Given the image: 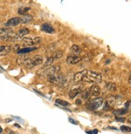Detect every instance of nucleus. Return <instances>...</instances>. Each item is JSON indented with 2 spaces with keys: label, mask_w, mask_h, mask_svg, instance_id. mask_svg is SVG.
Returning a JSON list of instances; mask_svg holds the SVG:
<instances>
[{
  "label": "nucleus",
  "mask_w": 131,
  "mask_h": 134,
  "mask_svg": "<svg viewBox=\"0 0 131 134\" xmlns=\"http://www.w3.org/2000/svg\"><path fill=\"white\" fill-rule=\"evenodd\" d=\"M101 80L102 76L98 72L85 69L76 73L74 76V78H73V81L76 83L84 81L88 83L98 84L101 82Z\"/></svg>",
  "instance_id": "nucleus-1"
},
{
  "label": "nucleus",
  "mask_w": 131,
  "mask_h": 134,
  "mask_svg": "<svg viewBox=\"0 0 131 134\" xmlns=\"http://www.w3.org/2000/svg\"><path fill=\"white\" fill-rule=\"evenodd\" d=\"M103 102L104 100L101 97H97L92 100H88L85 104V107L91 111H95L98 109L100 107H101V105L103 104Z\"/></svg>",
  "instance_id": "nucleus-2"
},
{
  "label": "nucleus",
  "mask_w": 131,
  "mask_h": 134,
  "mask_svg": "<svg viewBox=\"0 0 131 134\" xmlns=\"http://www.w3.org/2000/svg\"><path fill=\"white\" fill-rule=\"evenodd\" d=\"M42 42L40 37H24L21 40V45L24 47H32V46L40 44Z\"/></svg>",
  "instance_id": "nucleus-3"
},
{
  "label": "nucleus",
  "mask_w": 131,
  "mask_h": 134,
  "mask_svg": "<svg viewBox=\"0 0 131 134\" xmlns=\"http://www.w3.org/2000/svg\"><path fill=\"white\" fill-rule=\"evenodd\" d=\"M43 62H44L43 56H41L40 55H36L34 57H32V58H29L28 61L26 62V64H24V66L26 68H29V69H31V68H32L34 67L42 64Z\"/></svg>",
  "instance_id": "nucleus-4"
},
{
  "label": "nucleus",
  "mask_w": 131,
  "mask_h": 134,
  "mask_svg": "<svg viewBox=\"0 0 131 134\" xmlns=\"http://www.w3.org/2000/svg\"><path fill=\"white\" fill-rule=\"evenodd\" d=\"M60 72V65H55V66H49L48 68H44L43 69L38 72V74L44 76H48L51 74H56Z\"/></svg>",
  "instance_id": "nucleus-5"
},
{
  "label": "nucleus",
  "mask_w": 131,
  "mask_h": 134,
  "mask_svg": "<svg viewBox=\"0 0 131 134\" xmlns=\"http://www.w3.org/2000/svg\"><path fill=\"white\" fill-rule=\"evenodd\" d=\"M15 33L9 29H1L0 30V40L14 41Z\"/></svg>",
  "instance_id": "nucleus-6"
},
{
  "label": "nucleus",
  "mask_w": 131,
  "mask_h": 134,
  "mask_svg": "<svg viewBox=\"0 0 131 134\" xmlns=\"http://www.w3.org/2000/svg\"><path fill=\"white\" fill-rule=\"evenodd\" d=\"M82 60V58L80 57L79 55H75V54H72V55H69L67 58H66V62L68 64H78L79 62H80Z\"/></svg>",
  "instance_id": "nucleus-7"
},
{
  "label": "nucleus",
  "mask_w": 131,
  "mask_h": 134,
  "mask_svg": "<svg viewBox=\"0 0 131 134\" xmlns=\"http://www.w3.org/2000/svg\"><path fill=\"white\" fill-rule=\"evenodd\" d=\"M30 32V30L28 28H22L19 30V32L15 34V36H14V41L19 40V39H21V38H24V36L28 35Z\"/></svg>",
  "instance_id": "nucleus-8"
},
{
  "label": "nucleus",
  "mask_w": 131,
  "mask_h": 134,
  "mask_svg": "<svg viewBox=\"0 0 131 134\" xmlns=\"http://www.w3.org/2000/svg\"><path fill=\"white\" fill-rule=\"evenodd\" d=\"M12 48L10 45H1L0 46V57L8 55L11 52Z\"/></svg>",
  "instance_id": "nucleus-9"
},
{
  "label": "nucleus",
  "mask_w": 131,
  "mask_h": 134,
  "mask_svg": "<svg viewBox=\"0 0 131 134\" xmlns=\"http://www.w3.org/2000/svg\"><path fill=\"white\" fill-rule=\"evenodd\" d=\"M89 92H90V94H91L92 96L97 97L100 95V92H101V88H100V87L98 85L93 84L92 87H90Z\"/></svg>",
  "instance_id": "nucleus-10"
},
{
  "label": "nucleus",
  "mask_w": 131,
  "mask_h": 134,
  "mask_svg": "<svg viewBox=\"0 0 131 134\" xmlns=\"http://www.w3.org/2000/svg\"><path fill=\"white\" fill-rule=\"evenodd\" d=\"M21 24V18H18V17H15V18H11L7 21V26H17L19 24Z\"/></svg>",
  "instance_id": "nucleus-11"
},
{
  "label": "nucleus",
  "mask_w": 131,
  "mask_h": 134,
  "mask_svg": "<svg viewBox=\"0 0 131 134\" xmlns=\"http://www.w3.org/2000/svg\"><path fill=\"white\" fill-rule=\"evenodd\" d=\"M37 50V48L36 47H25L24 48H21L20 50H18L17 53L19 55H21V54H28L29 52H32L33 51H36Z\"/></svg>",
  "instance_id": "nucleus-12"
},
{
  "label": "nucleus",
  "mask_w": 131,
  "mask_h": 134,
  "mask_svg": "<svg viewBox=\"0 0 131 134\" xmlns=\"http://www.w3.org/2000/svg\"><path fill=\"white\" fill-rule=\"evenodd\" d=\"M41 30H43V32H47V33H49V34L55 33V29H54L49 24H47V22H46V24H44L43 25H42Z\"/></svg>",
  "instance_id": "nucleus-13"
},
{
  "label": "nucleus",
  "mask_w": 131,
  "mask_h": 134,
  "mask_svg": "<svg viewBox=\"0 0 131 134\" xmlns=\"http://www.w3.org/2000/svg\"><path fill=\"white\" fill-rule=\"evenodd\" d=\"M81 92V90H80V88H73L69 92V97L71 99H74L76 96H77L79 94H80Z\"/></svg>",
  "instance_id": "nucleus-14"
},
{
  "label": "nucleus",
  "mask_w": 131,
  "mask_h": 134,
  "mask_svg": "<svg viewBox=\"0 0 131 134\" xmlns=\"http://www.w3.org/2000/svg\"><path fill=\"white\" fill-rule=\"evenodd\" d=\"M30 58L29 56H26L25 54H21V56H20L17 58L16 60V62L18 64H20V65H24V64H26V62L28 61V60Z\"/></svg>",
  "instance_id": "nucleus-15"
},
{
  "label": "nucleus",
  "mask_w": 131,
  "mask_h": 134,
  "mask_svg": "<svg viewBox=\"0 0 131 134\" xmlns=\"http://www.w3.org/2000/svg\"><path fill=\"white\" fill-rule=\"evenodd\" d=\"M70 50L72 54H75V55H80V52H81V48H80L78 45H72Z\"/></svg>",
  "instance_id": "nucleus-16"
},
{
  "label": "nucleus",
  "mask_w": 131,
  "mask_h": 134,
  "mask_svg": "<svg viewBox=\"0 0 131 134\" xmlns=\"http://www.w3.org/2000/svg\"><path fill=\"white\" fill-rule=\"evenodd\" d=\"M81 96H82V99L84 100H89V98L91 96L89 89H86V90H84L83 92H81Z\"/></svg>",
  "instance_id": "nucleus-17"
},
{
  "label": "nucleus",
  "mask_w": 131,
  "mask_h": 134,
  "mask_svg": "<svg viewBox=\"0 0 131 134\" xmlns=\"http://www.w3.org/2000/svg\"><path fill=\"white\" fill-rule=\"evenodd\" d=\"M56 103L57 104H59L60 106H62V107H68V106H70V103H68V101L66 100H60V99H57L56 100Z\"/></svg>",
  "instance_id": "nucleus-18"
},
{
  "label": "nucleus",
  "mask_w": 131,
  "mask_h": 134,
  "mask_svg": "<svg viewBox=\"0 0 131 134\" xmlns=\"http://www.w3.org/2000/svg\"><path fill=\"white\" fill-rule=\"evenodd\" d=\"M32 20V17L31 15H24L21 18V24H28V22H31Z\"/></svg>",
  "instance_id": "nucleus-19"
},
{
  "label": "nucleus",
  "mask_w": 131,
  "mask_h": 134,
  "mask_svg": "<svg viewBox=\"0 0 131 134\" xmlns=\"http://www.w3.org/2000/svg\"><path fill=\"white\" fill-rule=\"evenodd\" d=\"M62 56H63V52H62V51H60V50H58V51H56V52L53 54V56H52L54 60H59V59H60Z\"/></svg>",
  "instance_id": "nucleus-20"
},
{
  "label": "nucleus",
  "mask_w": 131,
  "mask_h": 134,
  "mask_svg": "<svg viewBox=\"0 0 131 134\" xmlns=\"http://www.w3.org/2000/svg\"><path fill=\"white\" fill-rule=\"evenodd\" d=\"M126 112H128V111L125 108H121V109H117L113 111V113L117 116H122V115H125Z\"/></svg>",
  "instance_id": "nucleus-21"
},
{
  "label": "nucleus",
  "mask_w": 131,
  "mask_h": 134,
  "mask_svg": "<svg viewBox=\"0 0 131 134\" xmlns=\"http://www.w3.org/2000/svg\"><path fill=\"white\" fill-rule=\"evenodd\" d=\"M54 61H55V60H54L52 56L48 57V58L47 59V61H46V62L44 63V68H48L49 66H51V65L53 64Z\"/></svg>",
  "instance_id": "nucleus-22"
},
{
  "label": "nucleus",
  "mask_w": 131,
  "mask_h": 134,
  "mask_svg": "<svg viewBox=\"0 0 131 134\" xmlns=\"http://www.w3.org/2000/svg\"><path fill=\"white\" fill-rule=\"evenodd\" d=\"M106 89H108L110 92H114V91H116L117 87H116V85L114 84L109 83V84H106Z\"/></svg>",
  "instance_id": "nucleus-23"
},
{
  "label": "nucleus",
  "mask_w": 131,
  "mask_h": 134,
  "mask_svg": "<svg viewBox=\"0 0 131 134\" xmlns=\"http://www.w3.org/2000/svg\"><path fill=\"white\" fill-rule=\"evenodd\" d=\"M30 10H31L30 7H21V8L19 9L18 13L20 14H26Z\"/></svg>",
  "instance_id": "nucleus-24"
},
{
  "label": "nucleus",
  "mask_w": 131,
  "mask_h": 134,
  "mask_svg": "<svg viewBox=\"0 0 131 134\" xmlns=\"http://www.w3.org/2000/svg\"><path fill=\"white\" fill-rule=\"evenodd\" d=\"M121 130L123 132H131V128L129 127V126H125V125H122L121 126Z\"/></svg>",
  "instance_id": "nucleus-25"
},
{
  "label": "nucleus",
  "mask_w": 131,
  "mask_h": 134,
  "mask_svg": "<svg viewBox=\"0 0 131 134\" xmlns=\"http://www.w3.org/2000/svg\"><path fill=\"white\" fill-rule=\"evenodd\" d=\"M125 108L127 109V111H131V100L130 101H127L125 103Z\"/></svg>",
  "instance_id": "nucleus-26"
},
{
  "label": "nucleus",
  "mask_w": 131,
  "mask_h": 134,
  "mask_svg": "<svg viewBox=\"0 0 131 134\" xmlns=\"http://www.w3.org/2000/svg\"><path fill=\"white\" fill-rule=\"evenodd\" d=\"M86 133H88V134H97V133H98V130L94 129V130H92V131H87Z\"/></svg>",
  "instance_id": "nucleus-27"
},
{
  "label": "nucleus",
  "mask_w": 131,
  "mask_h": 134,
  "mask_svg": "<svg viewBox=\"0 0 131 134\" xmlns=\"http://www.w3.org/2000/svg\"><path fill=\"white\" fill-rule=\"evenodd\" d=\"M68 120L71 122V123H72V124H77V122L76 121H75L74 120L72 119V118H71V117H69L68 118Z\"/></svg>",
  "instance_id": "nucleus-28"
},
{
  "label": "nucleus",
  "mask_w": 131,
  "mask_h": 134,
  "mask_svg": "<svg viewBox=\"0 0 131 134\" xmlns=\"http://www.w3.org/2000/svg\"><path fill=\"white\" fill-rule=\"evenodd\" d=\"M116 120L117 121H121V122H124L125 121V118H120V117H116Z\"/></svg>",
  "instance_id": "nucleus-29"
},
{
  "label": "nucleus",
  "mask_w": 131,
  "mask_h": 134,
  "mask_svg": "<svg viewBox=\"0 0 131 134\" xmlns=\"http://www.w3.org/2000/svg\"><path fill=\"white\" fill-rule=\"evenodd\" d=\"M76 104H81V100H80V99H78V100H76Z\"/></svg>",
  "instance_id": "nucleus-30"
},
{
  "label": "nucleus",
  "mask_w": 131,
  "mask_h": 134,
  "mask_svg": "<svg viewBox=\"0 0 131 134\" xmlns=\"http://www.w3.org/2000/svg\"><path fill=\"white\" fill-rule=\"evenodd\" d=\"M129 83L131 84V73H130V76H129Z\"/></svg>",
  "instance_id": "nucleus-31"
},
{
  "label": "nucleus",
  "mask_w": 131,
  "mask_h": 134,
  "mask_svg": "<svg viewBox=\"0 0 131 134\" xmlns=\"http://www.w3.org/2000/svg\"><path fill=\"white\" fill-rule=\"evenodd\" d=\"M128 121H129V122H130V123H131V115L129 116V117L128 118Z\"/></svg>",
  "instance_id": "nucleus-32"
},
{
  "label": "nucleus",
  "mask_w": 131,
  "mask_h": 134,
  "mask_svg": "<svg viewBox=\"0 0 131 134\" xmlns=\"http://www.w3.org/2000/svg\"><path fill=\"white\" fill-rule=\"evenodd\" d=\"M15 126H16V127H18V128H20V126L19 125V124H15Z\"/></svg>",
  "instance_id": "nucleus-33"
},
{
  "label": "nucleus",
  "mask_w": 131,
  "mask_h": 134,
  "mask_svg": "<svg viewBox=\"0 0 131 134\" xmlns=\"http://www.w3.org/2000/svg\"><path fill=\"white\" fill-rule=\"evenodd\" d=\"M2 132H3V128L0 127V133H2Z\"/></svg>",
  "instance_id": "nucleus-34"
}]
</instances>
